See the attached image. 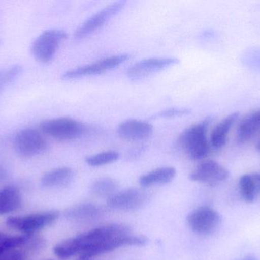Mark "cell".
<instances>
[{
    "mask_svg": "<svg viewBox=\"0 0 260 260\" xmlns=\"http://www.w3.org/2000/svg\"><path fill=\"white\" fill-rule=\"evenodd\" d=\"M76 260H94V258L90 257V256H87V255L84 254V253H81L79 254V257Z\"/></svg>",
    "mask_w": 260,
    "mask_h": 260,
    "instance_id": "obj_27",
    "label": "cell"
},
{
    "mask_svg": "<svg viewBox=\"0 0 260 260\" xmlns=\"http://www.w3.org/2000/svg\"><path fill=\"white\" fill-rule=\"evenodd\" d=\"M229 177V170L214 160L202 162L189 174V179L192 181L212 186L223 183Z\"/></svg>",
    "mask_w": 260,
    "mask_h": 260,
    "instance_id": "obj_10",
    "label": "cell"
},
{
    "mask_svg": "<svg viewBox=\"0 0 260 260\" xmlns=\"http://www.w3.org/2000/svg\"><path fill=\"white\" fill-rule=\"evenodd\" d=\"M210 122L208 118L186 128L179 137V145L191 160H203L209 155L210 145L206 134Z\"/></svg>",
    "mask_w": 260,
    "mask_h": 260,
    "instance_id": "obj_1",
    "label": "cell"
},
{
    "mask_svg": "<svg viewBox=\"0 0 260 260\" xmlns=\"http://www.w3.org/2000/svg\"><path fill=\"white\" fill-rule=\"evenodd\" d=\"M189 228L197 235L215 233L221 225L222 218L218 211L210 206H203L194 209L186 218Z\"/></svg>",
    "mask_w": 260,
    "mask_h": 260,
    "instance_id": "obj_4",
    "label": "cell"
},
{
    "mask_svg": "<svg viewBox=\"0 0 260 260\" xmlns=\"http://www.w3.org/2000/svg\"><path fill=\"white\" fill-rule=\"evenodd\" d=\"M124 62L123 56L117 54L114 56H108L100 60L94 64L82 66L69 70L62 74V78L64 79H78V78L85 77V76H95L102 74L105 71L115 68L121 65Z\"/></svg>",
    "mask_w": 260,
    "mask_h": 260,
    "instance_id": "obj_13",
    "label": "cell"
},
{
    "mask_svg": "<svg viewBox=\"0 0 260 260\" xmlns=\"http://www.w3.org/2000/svg\"><path fill=\"white\" fill-rule=\"evenodd\" d=\"M236 260H259V259H258L257 257H256V256L250 255V256H244V257L240 258V259Z\"/></svg>",
    "mask_w": 260,
    "mask_h": 260,
    "instance_id": "obj_28",
    "label": "cell"
},
{
    "mask_svg": "<svg viewBox=\"0 0 260 260\" xmlns=\"http://www.w3.org/2000/svg\"><path fill=\"white\" fill-rule=\"evenodd\" d=\"M260 132V110L249 114L240 124L237 132V138L240 143L251 140Z\"/></svg>",
    "mask_w": 260,
    "mask_h": 260,
    "instance_id": "obj_20",
    "label": "cell"
},
{
    "mask_svg": "<svg viewBox=\"0 0 260 260\" xmlns=\"http://www.w3.org/2000/svg\"><path fill=\"white\" fill-rule=\"evenodd\" d=\"M13 260H21L19 258H16V259H14Z\"/></svg>",
    "mask_w": 260,
    "mask_h": 260,
    "instance_id": "obj_31",
    "label": "cell"
},
{
    "mask_svg": "<svg viewBox=\"0 0 260 260\" xmlns=\"http://www.w3.org/2000/svg\"><path fill=\"white\" fill-rule=\"evenodd\" d=\"M177 171L172 166H165L150 171L139 179V184L143 187H149L154 185L168 184L175 178Z\"/></svg>",
    "mask_w": 260,
    "mask_h": 260,
    "instance_id": "obj_17",
    "label": "cell"
},
{
    "mask_svg": "<svg viewBox=\"0 0 260 260\" xmlns=\"http://www.w3.org/2000/svg\"><path fill=\"white\" fill-rule=\"evenodd\" d=\"M22 196L14 186H6L0 189V215L15 212L21 207Z\"/></svg>",
    "mask_w": 260,
    "mask_h": 260,
    "instance_id": "obj_19",
    "label": "cell"
},
{
    "mask_svg": "<svg viewBox=\"0 0 260 260\" xmlns=\"http://www.w3.org/2000/svg\"><path fill=\"white\" fill-rule=\"evenodd\" d=\"M129 234H131V229L126 224H109L96 227L89 232L78 235L76 238L80 247L81 253H82L89 247L107 240Z\"/></svg>",
    "mask_w": 260,
    "mask_h": 260,
    "instance_id": "obj_5",
    "label": "cell"
},
{
    "mask_svg": "<svg viewBox=\"0 0 260 260\" xmlns=\"http://www.w3.org/2000/svg\"><path fill=\"white\" fill-rule=\"evenodd\" d=\"M178 63L179 60L174 57L149 58L133 64L128 69L126 75L131 79H144Z\"/></svg>",
    "mask_w": 260,
    "mask_h": 260,
    "instance_id": "obj_12",
    "label": "cell"
},
{
    "mask_svg": "<svg viewBox=\"0 0 260 260\" xmlns=\"http://www.w3.org/2000/svg\"><path fill=\"white\" fill-rule=\"evenodd\" d=\"M117 187L118 183L116 180L109 177H102L93 183L91 192L99 196H111L115 194Z\"/></svg>",
    "mask_w": 260,
    "mask_h": 260,
    "instance_id": "obj_22",
    "label": "cell"
},
{
    "mask_svg": "<svg viewBox=\"0 0 260 260\" xmlns=\"http://www.w3.org/2000/svg\"><path fill=\"white\" fill-rule=\"evenodd\" d=\"M191 111L187 108H169V109L164 110L160 112L157 113L155 114L154 118H163V119H167V118H175V117H182V116L187 115L190 114Z\"/></svg>",
    "mask_w": 260,
    "mask_h": 260,
    "instance_id": "obj_26",
    "label": "cell"
},
{
    "mask_svg": "<svg viewBox=\"0 0 260 260\" xmlns=\"http://www.w3.org/2000/svg\"><path fill=\"white\" fill-rule=\"evenodd\" d=\"M238 118L239 113H232L221 121L214 128L211 134L210 141L215 149H220L225 145L229 132Z\"/></svg>",
    "mask_w": 260,
    "mask_h": 260,
    "instance_id": "obj_15",
    "label": "cell"
},
{
    "mask_svg": "<svg viewBox=\"0 0 260 260\" xmlns=\"http://www.w3.org/2000/svg\"><path fill=\"white\" fill-rule=\"evenodd\" d=\"M256 149L260 151V140L258 142L257 145H256Z\"/></svg>",
    "mask_w": 260,
    "mask_h": 260,
    "instance_id": "obj_29",
    "label": "cell"
},
{
    "mask_svg": "<svg viewBox=\"0 0 260 260\" xmlns=\"http://www.w3.org/2000/svg\"><path fill=\"white\" fill-rule=\"evenodd\" d=\"M48 260H53V259H48Z\"/></svg>",
    "mask_w": 260,
    "mask_h": 260,
    "instance_id": "obj_32",
    "label": "cell"
},
{
    "mask_svg": "<svg viewBox=\"0 0 260 260\" xmlns=\"http://www.w3.org/2000/svg\"><path fill=\"white\" fill-rule=\"evenodd\" d=\"M27 240L26 236H8L0 232V256L8 250L19 247Z\"/></svg>",
    "mask_w": 260,
    "mask_h": 260,
    "instance_id": "obj_24",
    "label": "cell"
},
{
    "mask_svg": "<svg viewBox=\"0 0 260 260\" xmlns=\"http://www.w3.org/2000/svg\"><path fill=\"white\" fill-rule=\"evenodd\" d=\"M22 70L23 67L18 64L0 70V90L19 76Z\"/></svg>",
    "mask_w": 260,
    "mask_h": 260,
    "instance_id": "obj_25",
    "label": "cell"
},
{
    "mask_svg": "<svg viewBox=\"0 0 260 260\" xmlns=\"http://www.w3.org/2000/svg\"><path fill=\"white\" fill-rule=\"evenodd\" d=\"M118 153L114 151H105L94 155L89 156L85 159V162L88 166L92 167L105 166L117 161L119 159Z\"/></svg>",
    "mask_w": 260,
    "mask_h": 260,
    "instance_id": "obj_23",
    "label": "cell"
},
{
    "mask_svg": "<svg viewBox=\"0 0 260 260\" xmlns=\"http://www.w3.org/2000/svg\"><path fill=\"white\" fill-rule=\"evenodd\" d=\"M125 3V1L114 2L91 15L76 29L75 32V38L79 40L83 39L94 33L98 29L102 27L107 21L117 15L124 7Z\"/></svg>",
    "mask_w": 260,
    "mask_h": 260,
    "instance_id": "obj_8",
    "label": "cell"
},
{
    "mask_svg": "<svg viewBox=\"0 0 260 260\" xmlns=\"http://www.w3.org/2000/svg\"><path fill=\"white\" fill-rule=\"evenodd\" d=\"M100 208L92 203H84L70 208L67 212V217L74 221H88L98 218L101 215Z\"/></svg>",
    "mask_w": 260,
    "mask_h": 260,
    "instance_id": "obj_21",
    "label": "cell"
},
{
    "mask_svg": "<svg viewBox=\"0 0 260 260\" xmlns=\"http://www.w3.org/2000/svg\"><path fill=\"white\" fill-rule=\"evenodd\" d=\"M153 132V126L145 121L129 119L122 122L117 128L121 138L127 140H142L148 138Z\"/></svg>",
    "mask_w": 260,
    "mask_h": 260,
    "instance_id": "obj_14",
    "label": "cell"
},
{
    "mask_svg": "<svg viewBox=\"0 0 260 260\" xmlns=\"http://www.w3.org/2000/svg\"><path fill=\"white\" fill-rule=\"evenodd\" d=\"M149 195L140 189H126L117 192L108 198V206L111 209L120 211H136L142 209L148 203Z\"/></svg>",
    "mask_w": 260,
    "mask_h": 260,
    "instance_id": "obj_9",
    "label": "cell"
},
{
    "mask_svg": "<svg viewBox=\"0 0 260 260\" xmlns=\"http://www.w3.org/2000/svg\"><path fill=\"white\" fill-rule=\"evenodd\" d=\"M148 242V238L143 235H133L129 234V235L115 237V238L107 240L100 244L89 247L82 253L90 257L94 258L99 255L114 251L122 247H129V246L141 247V246H145Z\"/></svg>",
    "mask_w": 260,
    "mask_h": 260,
    "instance_id": "obj_11",
    "label": "cell"
},
{
    "mask_svg": "<svg viewBox=\"0 0 260 260\" xmlns=\"http://www.w3.org/2000/svg\"><path fill=\"white\" fill-rule=\"evenodd\" d=\"M239 190L246 203H254L260 196V172L243 175L239 180Z\"/></svg>",
    "mask_w": 260,
    "mask_h": 260,
    "instance_id": "obj_16",
    "label": "cell"
},
{
    "mask_svg": "<svg viewBox=\"0 0 260 260\" xmlns=\"http://www.w3.org/2000/svg\"><path fill=\"white\" fill-rule=\"evenodd\" d=\"M41 129L56 140H71L85 134L86 127L79 121L64 117L44 121L41 124Z\"/></svg>",
    "mask_w": 260,
    "mask_h": 260,
    "instance_id": "obj_2",
    "label": "cell"
},
{
    "mask_svg": "<svg viewBox=\"0 0 260 260\" xmlns=\"http://www.w3.org/2000/svg\"><path fill=\"white\" fill-rule=\"evenodd\" d=\"M59 215V212L50 211L27 216L10 217L6 220V224L11 228L30 235L53 224L58 219Z\"/></svg>",
    "mask_w": 260,
    "mask_h": 260,
    "instance_id": "obj_6",
    "label": "cell"
},
{
    "mask_svg": "<svg viewBox=\"0 0 260 260\" xmlns=\"http://www.w3.org/2000/svg\"><path fill=\"white\" fill-rule=\"evenodd\" d=\"M15 152L22 157L39 155L47 150V143L41 133L31 128L21 130L14 138Z\"/></svg>",
    "mask_w": 260,
    "mask_h": 260,
    "instance_id": "obj_7",
    "label": "cell"
},
{
    "mask_svg": "<svg viewBox=\"0 0 260 260\" xmlns=\"http://www.w3.org/2000/svg\"><path fill=\"white\" fill-rule=\"evenodd\" d=\"M67 38V34L61 29L44 31L32 44V54L40 62H50L54 57L61 43Z\"/></svg>",
    "mask_w": 260,
    "mask_h": 260,
    "instance_id": "obj_3",
    "label": "cell"
},
{
    "mask_svg": "<svg viewBox=\"0 0 260 260\" xmlns=\"http://www.w3.org/2000/svg\"><path fill=\"white\" fill-rule=\"evenodd\" d=\"M74 172L70 167H59L44 174L41 183L44 187L54 188L65 186L73 180Z\"/></svg>",
    "mask_w": 260,
    "mask_h": 260,
    "instance_id": "obj_18",
    "label": "cell"
},
{
    "mask_svg": "<svg viewBox=\"0 0 260 260\" xmlns=\"http://www.w3.org/2000/svg\"><path fill=\"white\" fill-rule=\"evenodd\" d=\"M3 175V170L2 169V168L0 167V177Z\"/></svg>",
    "mask_w": 260,
    "mask_h": 260,
    "instance_id": "obj_30",
    "label": "cell"
}]
</instances>
